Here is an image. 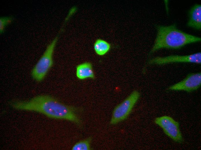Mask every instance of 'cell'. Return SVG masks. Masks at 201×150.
Segmentation results:
<instances>
[{"instance_id":"1","label":"cell","mask_w":201,"mask_h":150,"mask_svg":"<svg viewBox=\"0 0 201 150\" xmlns=\"http://www.w3.org/2000/svg\"><path fill=\"white\" fill-rule=\"evenodd\" d=\"M13 106L19 109L41 112L50 117L68 120L78 125L81 123L77 108L65 105L49 96H38L28 101L16 102Z\"/></svg>"},{"instance_id":"2","label":"cell","mask_w":201,"mask_h":150,"mask_svg":"<svg viewBox=\"0 0 201 150\" xmlns=\"http://www.w3.org/2000/svg\"><path fill=\"white\" fill-rule=\"evenodd\" d=\"M156 27L157 33L151 53L163 48L178 49L201 41L200 37L179 29L175 23L167 26L158 25Z\"/></svg>"},{"instance_id":"3","label":"cell","mask_w":201,"mask_h":150,"mask_svg":"<svg viewBox=\"0 0 201 150\" xmlns=\"http://www.w3.org/2000/svg\"><path fill=\"white\" fill-rule=\"evenodd\" d=\"M58 40L56 37L47 46L31 71L33 78L38 81L44 79L53 64V54Z\"/></svg>"},{"instance_id":"4","label":"cell","mask_w":201,"mask_h":150,"mask_svg":"<svg viewBox=\"0 0 201 150\" xmlns=\"http://www.w3.org/2000/svg\"><path fill=\"white\" fill-rule=\"evenodd\" d=\"M176 63H187L200 64L201 52H198L186 55H174L165 57H157L149 61L151 64L161 65Z\"/></svg>"},{"instance_id":"5","label":"cell","mask_w":201,"mask_h":150,"mask_svg":"<svg viewBox=\"0 0 201 150\" xmlns=\"http://www.w3.org/2000/svg\"><path fill=\"white\" fill-rule=\"evenodd\" d=\"M139 96L137 91L133 92L122 103L114 109L111 120V123L114 124L125 119L130 114Z\"/></svg>"},{"instance_id":"6","label":"cell","mask_w":201,"mask_h":150,"mask_svg":"<svg viewBox=\"0 0 201 150\" xmlns=\"http://www.w3.org/2000/svg\"><path fill=\"white\" fill-rule=\"evenodd\" d=\"M155 123L163 130L165 134L176 142L182 140L178 123L170 117L164 116L156 118Z\"/></svg>"},{"instance_id":"7","label":"cell","mask_w":201,"mask_h":150,"mask_svg":"<svg viewBox=\"0 0 201 150\" xmlns=\"http://www.w3.org/2000/svg\"><path fill=\"white\" fill-rule=\"evenodd\" d=\"M201 84V73H192L181 81L170 86L168 89L191 92L199 88Z\"/></svg>"},{"instance_id":"8","label":"cell","mask_w":201,"mask_h":150,"mask_svg":"<svg viewBox=\"0 0 201 150\" xmlns=\"http://www.w3.org/2000/svg\"><path fill=\"white\" fill-rule=\"evenodd\" d=\"M187 26L197 30L201 29V5L196 4L189 11Z\"/></svg>"},{"instance_id":"9","label":"cell","mask_w":201,"mask_h":150,"mask_svg":"<svg viewBox=\"0 0 201 150\" xmlns=\"http://www.w3.org/2000/svg\"><path fill=\"white\" fill-rule=\"evenodd\" d=\"M76 75L80 80L94 78V74L91 64L85 62L78 65L76 68Z\"/></svg>"},{"instance_id":"10","label":"cell","mask_w":201,"mask_h":150,"mask_svg":"<svg viewBox=\"0 0 201 150\" xmlns=\"http://www.w3.org/2000/svg\"><path fill=\"white\" fill-rule=\"evenodd\" d=\"M110 48V44L107 41L101 39H98L94 44L95 52L98 55L102 56L107 53Z\"/></svg>"},{"instance_id":"11","label":"cell","mask_w":201,"mask_h":150,"mask_svg":"<svg viewBox=\"0 0 201 150\" xmlns=\"http://www.w3.org/2000/svg\"><path fill=\"white\" fill-rule=\"evenodd\" d=\"M90 138L84 140L76 143L72 147L73 150H89L90 149Z\"/></svg>"},{"instance_id":"12","label":"cell","mask_w":201,"mask_h":150,"mask_svg":"<svg viewBox=\"0 0 201 150\" xmlns=\"http://www.w3.org/2000/svg\"><path fill=\"white\" fill-rule=\"evenodd\" d=\"M11 16L1 17L0 18V33H2L5 30L6 27L10 24L13 20Z\"/></svg>"}]
</instances>
